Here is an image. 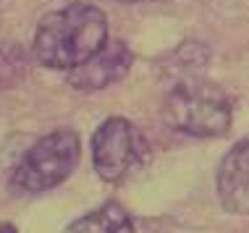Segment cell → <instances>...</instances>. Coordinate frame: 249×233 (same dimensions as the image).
I'll return each instance as SVG.
<instances>
[{
  "label": "cell",
  "mask_w": 249,
  "mask_h": 233,
  "mask_svg": "<svg viewBox=\"0 0 249 233\" xmlns=\"http://www.w3.org/2000/svg\"><path fill=\"white\" fill-rule=\"evenodd\" d=\"M107 42L105 13L89 3H71L53 11L37 24L35 58L45 68L71 71Z\"/></svg>",
  "instance_id": "obj_1"
},
{
  "label": "cell",
  "mask_w": 249,
  "mask_h": 233,
  "mask_svg": "<svg viewBox=\"0 0 249 233\" xmlns=\"http://www.w3.org/2000/svg\"><path fill=\"white\" fill-rule=\"evenodd\" d=\"M218 197L228 212L249 215V142L226 152L218 168Z\"/></svg>",
  "instance_id": "obj_6"
},
{
  "label": "cell",
  "mask_w": 249,
  "mask_h": 233,
  "mask_svg": "<svg viewBox=\"0 0 249 233\" xmlns=\"http://www.w3.org/2000/svg\"><path fill=\"white\" fill-rule=\"evenodd\" d=\"M0 233H18L11 223H0Z\"/></svg>",
  "instance_id": "obj_8"
},
{
  "label": "cell",
  "mask_w": 249,
  "mask_h": 233,
  "mask_svg": "<svg viewBox=\"0 0 249 233\" xmlns=\"http://www.w3.org/2000/svg\"><path fill=\"white\" fill-rule=\"evenodd\" d=\"M131 68V52L124 42H105L92 58L69 71V84L82 92L105 89L107 84L118 82Z\"/></svg>",
  "instance_id": "obj_5"
},
{
  "label": "cell",
  "mask_w": 249,
  "mask_h": 233,
  "mask_svg": "<svg viewBox=\"0 0 249 233\" xmlns=\"http://www.w3.org/2000/svg\"><path fill=\"white\" fill-rule=\"evenodd\" d=\"M66 233H134V225L126 210H121L116 202H107L71 223Z\"/></svg>",
  "instance_id": "obj_7"
},
{
  "label": "cell",
  "mask_w": 249,
  "mask_h": 233,
  "mask_svg": "<svg viewBox=\"0 0 249 233\" xmlns=\"http://www.w3.org/2000/svg\"><path fill=\"white\" fill-rule=\"evenodd\" d=\"M79 136L71 129L50 131L48 136L37 139L18 165L13 168L11 183L13 189L26 191V194H39V191L55 189L73 173L79 163Z\"/></svg>",
  "instance_id": "obj_3"
},
{
  "label": "cell",
  "mask_w": 249,
  "mask_h": 233,
  "mask_svg": "<svg viewBox=\"0 0 249 233\" xmlns=\"http://www.w3.org/2000/svg\"><path fill=\"white\" fill-rule=\"evenodd\" d=\"M150 157L142 131L126 118H107L92 139V160L97 176L107 183H121L139 170Z\"/></svg>",
  "instance_id": "obj_4"
},
{
  "label": "cell",
  "mask_w": 249,
  "mask_h": 233,
  "mask_svg": "<svg viewBox=\"0 0 249 233\" xmlns=\"http://www.w3.org/2000/svg\"><path fill=\"white\" fill-rule=\"evenodd\" d=\"M165 121L171 129L186 136L213 139L223 136L231 129V102L220 89L210 84L184 82L165 100Z\"/></svg>",
  "instance_id": "obj_2"
}]
</instances>
